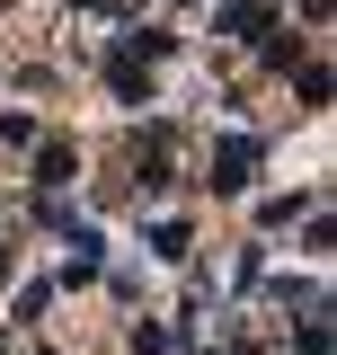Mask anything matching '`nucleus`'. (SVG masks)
Returning <instances> with one entry per match:
<instances>
[{
  "instance_id": "nucleus-1",
  "label": "nucleus",
  "mask_w": 337,
  "mask_h": 355,
  "mask_svg": "<svg viewBox=\"0 0 337 355\" xmlns=\"http://www.w3.org/2000/svg\"><path fill=\"white\" fill-rule=\"evenodd\" d=\"M257 160H266V133H231V142H213V196H249L257 187Z\"/></svg>"
},
{
  "instance_id": "nucleus-2",
  "label": "nucleus",
  "mask_w": 337,
  "mask_h": 355,
  "mask_svg": "<svg viewBox=\"0 0 337 355\" xmlns=\"http://www.w3.org/2000/svg\"><path fill=\"white\" fill-rule=\"evenodd\" d=\"M275 9L266 0H213V36H266Z\"/></svg>"
},
{
  "instance_id": "nucleus-3",
  "label": "nucleus",
  "mask_w": 337,
  "mask_h": 355,
  "mask_svg": "<svg viewBox=\"0 0 337 355\" xmlns=\"http://www.w3.org/2000/svg\"><path fill=\"white\" fill-rule=\"evenodd\" d=\"M71 178H80V151L71 142H36V196H62Z\"/></svg>"
},
{
  "instance_id": "nucleus-4",
  "label": "nucleus",
  "mask_w": 337,
  "mask_h": 355,
  "mask_svg": "<svg viewBox=\"0 0 337 355\" xmlns=\"http://www.w3.org/2000/svg\"><path fill=\"white\" fill-rule=\"evenodd\" d=\"M62 240H71V266H62V284H89V275H98V258H107V240H98L89 222H71Z\"/></svg>"
},
{
  "instance_id": "nucleus-5",
  "label": "nucleus",
  "mask_w": 337,
  "mask_h": 355,
  "mask_svg": "<svg viewBox=\"0 0 337 355\" xmlns=\"http://www.w3.org/2000/svg\"><path fill=\"white\" fill-rule=\"evenodd\" d=\"M107 89H116L125 107H151V71H142L133 53H107Z\"/></svg>"
},
{
  "instance_id": "nucleus-6",
  "label": "nucleus",
  "mask_w": 337,
  "mask_h": 355,
  "mask_svg": "<svg viewBox=\"0 0 337 355\" xmlns=\"http://www.w3.org/2000/svg\"><path fill=\"white\" fill-rule=\"evenodd\" d=\"M311 205H320V187H293V196H266V205H257V222H266V231H284V222L311 214Z\"/></svg>"
},
{
  "instance_id": "nucleus-7",
  "label": "nucleus",
  "mask_w": 337,
  "mask_h": 355,
  "mask_svg": "<svg viewBox=\"0 0 337 355\" xmlns=\"http://www.w3.org/2000/svg\"><path fill=\"white\" fill-rule=\"evenodd\" d=\"M0 142H9V151H36L44 133H36V116H27V107H0Z\"/></svg>"
},
{
  "instance_id": "nucleus-8",
  "label": "nucleus",
  "mask_w": 337,
  "mask_h": 355,
  "mask_svg": "<svg viewBox=\"0 0 337 355\" xmlns=\"http://www.w3.org/2000/svg\"><path fill=\"white\" fill-rule=\"evenodd\" d=\"M187 249H196L187 222H151V258H187Z\"/></svg>"
},
{
  "instance_id": "nucleus-9",
  "label": "nucleus",
  "mask_w": 337,
  "mask_h": 355,
  "mask_svg": "<svg viewBox=\"0 0 337 355\" xmlns=\"http://www.w3.org/2000/svg\"><path fill=\"white\" fill-rule=\"evenodd\" d=\"M293 62H302V36L293 27H266V71H293Z\"/></svg>"
},
{
  "instance_id": "nucleus-10",
  "label": "nucleus",
  "mask_w": 337,
  "mask_h": 355,
  "mask_svg": "<svg viewBox=\"0 0 337 355\" xmlns=\"http://www.w3.org/2000/svg\"><path fill=\"white\" fill-rule=\"evenodd\" d=\"M302 107H329V62H302Z\"/></svg>"
},
{
  "instance_id": "nucleus-11",
  "label": "nucleus",
  "mask_w": 337,
  "mask_h": 355,
  "mask_svg": "<svg viewBox=\"0 0 337 355\" xmlns=\"http://www.w3.org/2000/svg\"><path fill=\"white\" fill-rule=\"evenodd\" d=\"M168 347H178V338H168L160 320H142V329H133V355H168Z\"/></svg>"
},
{
  "instance_id": "nucleus-12",
  "label": "nucleus",
  "mask_w": 337,
  "mask_h": 355,
  "mask_svg": "<svg viewBox=\"0 0 337 355\" xmlns=\"http://www.w3.org/2000/svg\"><path fill=\"white\" fill-rule=\"evenodd\" d=\"M329 9L337 0H302V27H329Z\"/></svg>"
},
{
  "instance_id": "nucleus-13",
  "label": "nucleus",
  "mask_w": 337,
  "mask_h": 355,
  "mask_svg": "<svg viewBox=\"0 0 337 355\" xmlns=\"http://www.w3.org/2000/svg\"><path fill=\"white\" fill-rule=\"evenodd\" d=\"M9 275H18V249H9V240H0V284H9Z\"/></svg>"
}]
</instances>
